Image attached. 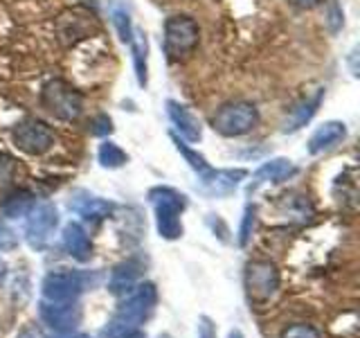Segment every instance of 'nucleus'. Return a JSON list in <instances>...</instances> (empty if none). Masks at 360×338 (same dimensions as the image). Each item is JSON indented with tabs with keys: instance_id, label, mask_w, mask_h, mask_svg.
Instances as JSON below:
<instances>
[{
	"instance_id": "obj_1",
	"label": "nucleus",
	"mask_w": 360,
	"mask_h": 338,
	"mask_svg": "<svg viewBox=\"0 0 360 338\" xmlns=\"http://www.w3.org/2000/svg\"><path fill=\"white\" fill-rule=\"evenodd\" d=\"M149 201L155 210V225L162 239L174 242L183 234V223L180 214L187 208V196L180 194L174 187H153L149 192Z\"/></svg>"
},
{
	"instance_id": "obj_2",
	"label": "nucleus",
	"mask_w": 360,
	"mask_h": 338,
	"mask_svg": "<svg viewBox=\"0 0 360 338\" xmlns=\"http://www.w3.org/2000/svg\"><path fill=\"white\" fill-rule=\"evenodd\" d=\"M97 277L82 270H52L45 275L41 291L48 302H75L88 287H95Z\"/></svg>"
},
{
	"instance_id": "obj_3",
	"label": "nucleus",
	"mask_w": 360,
	"mask_h": 338,
	"mask_svg": "<svg viewBox=\"0 0 360 338\" xmlns=\"http://www.w3.org/2000/svg\"><path fill=\"white\" fill-rule=\"evenodd\" d=\"M259 122V111L252 101H228L223 104L217 115L212 118V127L214 131H219L225 138H236V135H243L248 131H252Z\"/></svg>"
},
{
	"instance_id": "obj_4",
	"label": "nucleus",
	"mask_w": 360,
	"mask_h": 338,
	"mask_svg": "<svg viewBox=\"0 0 360 338\" xmlns=\"http://www.w3.org/2000/svg\"><path fill=\"white\" fill-rule=\"evenodd\" d=\"M41 101L43 106L48 108L54 118L59 120H77L84 111V97L79 90H75L70 84L61 82V79H54L48 82L41 90Z\"/></svg>"
},
{
	"instance_id": "obj_5",
	"label": "nucleus",
	"mask_w": 360,
	"mask_h": 338,
	"mask_svg": "<svg viewBox=\"0 0 360 338\" xmlns=\"http://www.w3.org/2000/svg\"><path fill=\"white\" fill-rule=\"evenodd\" d=\"M155 302H158L155 284H151V282H142V284H135L129 291L127 300H124L120 307H117L115 315H112V320H115V323H124V325L140 327L153 313Z\"/></svg>"
},
{
	"instance_id": "obj_6",
	"label": "nucleus",
	"mask_w": 360,
	"mask_h": 338,
	"mask_svg": "<svg viewBox=\"0 0 360 338\" xmlns=\"http://www.w3.org/2000/svg\"><path fill=\"white\" fill-rule=\"evenodd\" d=\"M198 23L191 16H172L165 23V50L172 59L187 56L198 45Z\"/></svg>"
},
{
	"instance_id": "obj_7",
	"label": "nucleus",
	"mask_w": 360,
	"mask_h": 338,
	"mask_svg": "<svg viewBox=\"0 0 360 338\" xmlns=\"http://www.w3.org/2000/svg\"><path fill=\"white\" fill-rule=\"evenodd\" d=\"M245 289L248 296L255 302H266L277 293L279 289V270L270 262H250L245 266Z\"/></svg>"
},
{
	"instance_id": "obj_8",
	"label": "nucleus",
	"mask_w": 360,
	"mask_h": 338,
	"mask_svg": "<svg viewBox=\"0 0 360 338\" xmlns=\"http://www.w3.org/2000/svg\"><path fill=\"white\" fill-rule=\"evenodd\" d=\"M11 140H14V144L20 151H25L30 156H41L54 144V133L41 120H22L14 127Z\"/></svg>"
},
{
	"instance_id": "obj_9",
	"label": "nucleus",
	"mask_w": 360,
	"mask_h": 338,
	"mask_svg": "<svg viewBox=\"0 0 360 338\" xmlns=\"http://www.w3.org/2000/svg\"><path fill=\"white\" fill-rule=\"evenodd\" d=\"M59 225V212L52 206V203H41V206H34L27 212V225H25V237L27 244L32 248H45V244L50 242L52 232Z\"/></svg>"
},
{
	"instance_id": "obj_10",
	"label": "nucleus",
	"mask_w": 360,
	"mask_h": 338,
	"mask_svg": "<svg viewBox=\"0 0 360 338\" xmlns=\"http://www.w3.org/2000/svg\"><path fill=\"white\" fill-rule=\"evenodd\" d=\"M39 313H41V320L59 334L75 332L77 327L82 325V318H84L82 309H79L75 302H48V300H43L39 304Z\"/></svg>"
},
{
	"instance_id": "obj_11",
	"label": "nucleus",
	"mask_w": 360,
	"mask_h": 338,
	"mask_svg": "<svg viewBox=\"0 0 360 338\" xmlns=\"http://www.w3.org/2000/svg\"><path fill=\"white\" fill-rule=\"evenodd\" d=\"M248 176L245 169H210L205 176H200L202 189L212 196H228L241 185V180Z\"/></svg>"
},
{
	"instance_id": "obj_12",
	"label": "nucleus",
	"mask_w": 360,
	"mask_h": 338,
	"mask_svg": "<svg viewBox=\"0 0 360 338\" xmlns=\"http://www.w3.org/2000/svg\"><path fill=\"white\" fill-rule=\"evenodd\" d=\"M297 174V167L292 165L288 158H273V161L264 163L262 167L252 174L250 185H248V192H255L266 183H284L290 176Z\"/></svg>"
},
{
	"instance_id": "obj_13",
	"label": "nucleus",
	"mask_w": 360,
	"mask_h": 338,
	"mask_svg": "<svg viewBox=\"0 0 360 338\" xmlns=\"http://www.w3.org/2000/svg\"><path fill=\"white\" fill-rule=\"evenodd\" d=\"M167 113L169 118H172L176 131L183 135L187 142H198L202 138V127H200V120L191 113L185 104H180V101H174L169 99L167 101Z\"/></svg>"
},
{
	"instance_id": "obj_14",
	"label": "nucleus",
	"mask_w": 360,
	"mask_h": 338,
	"mask_svg": "<svg viewBox=\"0 0 360 338\" xmlns=\"http://www.w3.org/2000/svg\"><path fill=\"white\" fill-rule=\"evenodd\" d=\"M345 138H347V127L342 122L331 120V122H324L322 127H318L313 131V135L309 138L307 149H309L311 156H318V154L333 149V146H338Z\"/></svg>"
},
{
	"instance_id": "obj_15",
	"label": "nucleus",
	"mask_w": 360,
	"mask_h": 338,
	"mask_svg": "<svg viewBox=\"0 0 360 338\" xmlns=\"http://www.w3.org/2000/svg\"><path fill=\"white\" fill-rule=\"evenodd\" d=\"M70 210L77 212L79 217L84 219H93V221H99V219H106L108 214L115 210V206H112L110 201H104L99 196H93L88 194V192H77L75 199L70 201Z\"/></svg>"
},
{
	"instance_id": "obj_16",
	"label": "nucleus",
	"mask_w": 360,
	"mask_h": 338,
	"mask_svg": "<svg viewBox=\"0 0 360 338\" xmlns=\"http://www.w3.org/2000/svg\"><path fill=\"white\" fill-rule=\"evenodd\" d=\"M63 248L68 255L75 257L77 262H88L93 257V244H90V237L79 223L70 221L63 228Z\"/></svg>"
},
{
	"instance_id": "obj_17",
	"label": "nucleus",
	"mask_w": 360,
	"mask_h": 338,
	"mask_svg": "<svg viewBox=\"0 0 360 338\" xmlns=\"http://www.w3.org/2000/svg\"><path fill=\"white\" fill-rule=\"evenodd\" d=\"M322 95H324V90H318L313 97H307V99H302L300 104L290 111V115L286 118L284 122V127H281V131L284 133H292V131H297L302 129L304 124L311 122V118L318 113V106H320V101H322Z\"/></svg>"
},
{
	"instance_id": "obj_18",
	"label": "nucleus",
	"mask_w": 360,
	"mask_h": 338,
	"mask_svg": "<svg viewBox=\"0 0 360 338\" xmlns=\"http://www.w3.org/2000/svg\"><path fill=\"white\" fill-rule=\"evenodd\" d=\"M138 275H140V266L133 262H124V264L115 266L110 273V282H108L110 293H115V296L129 293L135 287V282H138Z\"/></svg>"
},
{
	"instance_id": "obj_19",
	"label": "nucleus",
	"mask_w": 360,
	"mask_h": 338,
	"mask_svg": "<svg viewBox=\"0 0 360 338\" xmlns=\"http://www.w3.org/2000/svg\"><path fill=\"white\" fill-rule=\"evenodd\" d=\"M34 208V199L30 192H16V194L7 196L5 201V214L9 219H18V217H25V214Z\"/></svg>"
},
{
	"instance_id": "obj_20",
	"label": "nucleus",
	"mask_w": 360,
	"mask_h": 338,
	"mask_svg": "<svg viewBox=\"0 0 360 338\" xmlns=\"http://www.w3.org/2000/svg\"><path fill=\"white\" fill-rule=\"evenodd\" d=\"M97 158H99L101 167H108V169H117V167H122L124 163L129 161V156L122 151V146L115 144V142H110V140L101 142Z\"/></svg>"
},
{
	"instance_id": "obj_21",
	"label": "nucleus",
	"mask_w": 360,
	"mask_h": 338,
	"mask_svg": "<svg viewBox=\"0 0 360 338\" xmlns=\"http://www.w3.org/2000/svg\"><path fill=\"white\" fill-rule=\"evenodd\" d=\"M110 20H112V25H115L117 34H120V39L124 43H131L133 41V25H131V16H129V9L124 7V5H115L112 3L110 5Z\"/></svg>"
},
{
	"instance_id": "obj_22",
	"label": "nucleus",
	"mask_w": 360,
	"mask_h": 338,
	"mask_svg": "<svg viewBox=\"0 0 360 338\" xmlns=\"http://www.w3.org/2000/svg\"><path fill=\"white\" fill-rule=\"evenodd\" d=\"M129 45H133V59H135V75H138V82H140V86H146V39H144V34L135 32L133 41Z\"/></svg>"
},
{
	"instance_id": "obj_23",
	"label": "nucleus",
	"mask_w": 360,
	"mask_h": 338,
	"mask_svg": "<svg viewBox=\"0 0 360 338\" xmlns=\"http://www.w3.org/2000/svg\"><path fill=\"white\" fill-rule=\"evenodd\" d=\"M174 142H176V149L185 156V161L189 163V167L198 174V178H200V176H205V174L210 172L212 167L207 165V161H205V158H202L200 154H196L194 149H189V146H187L185 142H180L178 135H174Z\"/></svg>"
},
{
	"instance_id": "obj_24",
	"label": "nucleus",
	"mask_w": 360,
	"mask_h": 338,
	"mask_svg": "<svg viewBox=\"0 0 360 338\" xmlns=\"http://www.w3.org/2000/svg\"><path fill=\"white\" fill-rule=\"evenodd\" d=\"M104 338H146L144 332L140 330V327H135V325H124V323H115V320H110L108 327L104 332Z\"/></svg>"
},
{
	"instance_id": "obj_25",
	"label": "nucleus",
	"mask_w": 360,
	"mask_h": 338,
	"mask_svg": "<svg viewBox=\"0 0 360 338\" xmlns=\"http://www.w3.org/2000/svg\"><path fill=\"white\" fill-rule=\"evenodd\" d=\"M16 248H18L16 232L0 221V253H11V251H16Z\"/></svg>"
},
{
	"instance_id": "obj_26",
	"label": "nucleus",
	"mask_w": 360,
	"mask_h": 338,
	"mask_svg": "<svg viewBox=\"0 0 360 338\" xmlns=\"http://www.w3.org/2000/svg\"><path fill=\"white\" fill-rule=\"evenodd\" d=\"M281 338H322V336L311 325H292V327H288V330H284Z\"/></svg>"
},
{
	"instance_id": "obj_27",
	"label": "nucleus",
	"mask_w": 360,
	"mask_h": 338,
	"mask_svg": "<svg viewBox=\"0 0 360 338\" xmlns=\"http://www.w3.org/2000/svg\"><path fill=\"white\" fill-rule=\"evenodd\" d=\"M252 225H255V208H252V206H248V208H245V214H243L241 230H239V246H245L248 239H250Z\"/></svg>"
},
{
	"instance_id": "obj_28",
	"label": "nucleus",
	"mask_w": 360,
	"mask_h": 338,
	"mask_svg": "<svg viewBox=\"0 0 360 338\" xmlns=\"http://www.w3.org/2000/svg\"><path fill=\"white\" fill-rule=\"evenodd\" d=\"M14 161L7 154H0V183H7L11 174H14Z\"/></svg>"
},
{
	"instance_id": "obj_29",
	"label": "nucleus",
	"mask_w": 360,
	"mask_h": 338,
	"mask_svg": "<svg viewBox=\"0 0 360 338\" xmlns=\"http://www.w3.org/2000/svg\"><path fill=\"white\" fill-rule=\"evenodd\" d=\"M110 131H112V122H110L108 115H99V118H95V122H93V133H95V135H106V133H110Z\"/></svg>"
},
{
	"instance_id": "obj_30",
	"label": "nucleus",
	"mask_w": 360,
	"mask_h": 338,
	"mask_svg": "<svg viewBox=\"0 0 360 338\" xmlns=\"http://www.w3.org/2000/svg\"><path fill=\"white\" fill-rule=\"evenodd\" d=\"M326 23H329L331 32H338V27L342 25V11H340V7H338L335 0H331V14H329V18H326Z\"/></svg>"
},
{
	"instance_id": "obj_31",
	"label": "nucleus",
	"mask_w": 360,
	"mask_h": 338,
	"mask_svg": "<svg viewBox=\"0 0 360 338\" xmlns=\"http://www.w3.org/2000/svg\"><path fill=\"white\" fill-rule=\"evenodd\" d=\"M198 338H217V332H214V325L207 315H202L200 325H198Z\"/></svg>"
},
{
	"instance_id": "obj_32",
	"label": "nucleus",
	"mask_w": 360,
	"mask_h": 338,
	"mask_svg": "<svg viewBox=\"0 0 360 338\" xmlns=\"http://www.w3.org/2000/svg\"><path fill=\"white\" fill-rule=\"evenodd\" d=\"M16 338H45V336L39 327H25V330H22Z\"/></svg>"
},
{
	"instance_id": "obj_33",
	"label": "nucleus",
	"mask_w": 360,
	"mask_h": 338,
	"mask_svg": "<svg viewBox=\"0 0 360 338\" xmlns=\"http://www.w3.org/2000/svg\"><path fill=\"white\" fill-rule=\"evenodd\" d=\"M292 7H300V9H313L315 5H320L322 0H288Z\"/></svg>"
},
{
	"instance_id": "obj_34",
	"label": "nucleus",
	"mask_w": 360,
	"mask_h": 338,
	"mask_svg": "<svg viewBox=\"0 0 360 338\" xmlns=\"http://www.w3.org/2000/svg\"><path fill=\"white\" fill-rule=\"evenodd\" d=\"M228 338H245V336L241 334V330H232V332L228 334Z\"/></svg>"
},
{
	"instance_id": "obj_35",
	"label": "nucleus",
	"mask_w": 360,
	"mask_h": 338,
	"mask_svg": "<svg viewBox=\"0 0 360 338\" xmlns=\"http://www.w3.org/2000/svg\"><path fill=\"white\" fill-rule=\"evenodd\" d=\"M5 270H7V266H5L3 259H0V282H3V277H5Z\"/></svg>"
},
{
	"instance_id": "obj_36",
	"label": "nucleus",
	"mask_w": 360,
	"mask_h": 338,
	"mask_svg": "<svg viewBox=\"0 0 360 338\" xmlns=\"http://www.w3.org/2000/svg\"><path fill=\"white\" fill-rule=\"evenodd\" d=\"M72 338H90L88 334H72Z\"/></svg>"
},
{
	"instance_id": "obj_37",
	"label": "nucleus",
	"mask_w": 360,
	"mask_h": 338,
	"mask_svg": "<svg viewBox=\"0 0 360 338\" xmlns=\"http://www.w3.org/2000/svg\"><path fill=\"white\" fill-rule=\"evenodd\" d=\"M160 338H172V336H167V334H165V336H160Z\"/></svg>"
}]
</instances>
